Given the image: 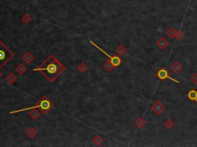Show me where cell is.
<instances>
[{
    "label": "cell",
    "mask_w": 197,
    "mask_h": 147,
    "mask_svg": "<svg viewBox=\"0 0 197 147\" xmlns=\"http://www.w3.org/2000/svg\"><path fill=\"white\" fill-rule=\"evenodd\" d=\"M65 70L64 66L53 55H50L39 67L33 69V71L41 72L50 82L54 81Z\"/></svg>",
    "instance_id": "6da1fadb"
},
{
    "label": "cell",
    "mask_w": 197,
    "mask_h": 147,
    "mask_svg": "<svg viewBox=\"0 0 197 147\" xmlns=\"http://www.w3.org/2000/svg\"><path fill=\"white\" fill-rule=\"evenodd\" d=\"M53 106L52 103H51L50 100L47 98L46 97H43L41 100L39 101L38 104H36L35 106H30V107H27V108H24V109H21V110H14V111H11L10 114H15V113H19V112H23V111H27V110H33L35 109V108H39L43 114H46L47 113L49 110L52 108V106Z\"/></svg>",
    "instance_id": "7a4b0ae2"
},
{
    "label": "cell",
    "mask_w": 197,
    "mask_h": 147,
    "mask_svg": "<svg viewBox=\"0 0 197 147\" xmlns=\"http://www.w3.org/2000/svg\"><path fill=\"white\" fill-rule=\"evenodd\" d=\"M14 56L13 52H11L4 43L0 41V69L2 68L5 65L10 61Z\"/></svg>",
    "instance_id": "3957f363"
},
{
    "label": "cell",
    "mask_w": 197,
    "mask_h": 147,
    "mask_svg": "<svg viewBox=\"0 0 197 147\" xmlns=\"http://www.w3.org/2000/svg\"><path fill=\"white\" fill-rule=\"evenodd\" d=\"M89 42H90L91 44H92V45L95 46L96 48H98L99 50L100 51V52H102V53L104 54V55H105L107 57H108V58H110V61H111V63L113 64V65L114 66V67H119V66L120 65L121 63H122V60H121V58H119V56H117V55H113V56H110V55H109V54L107 53V52H105V51H104L103 49L102 48H100L99 46L97 45V44H96V43L92 42V41H89Z\"/></svg>",
    "instance_id": "277c9868"
},
{
    "label": "cell",
    "mask_w": 197,
    "mask_h": 147,
    "mask_svg": "<svg viewBox=\"0 0 197 147\" xmlns=\"http://www.w3.org/2000/svg\"><path fill=\"white\" fill-rule=\"evenodd\" d=\"M156 77H157L159 80H162V81H164V80H166V79H170V80L175 82V83H180L179 80L170 77V73H169V72L165 68H160L159 71H158L157 73H156Z\"/></svg>",
    "instance_id": "5b68a950"
},
{
    "label": "cell",
    "mask_w": 197,
    "mask_h": 147,
    "mask_svg": "<svg viewBox=\"0 0 197 147\" xmlns=\"http://www.w3.org/2000/svg\"><path fill=\"white\" fill-rule=\"evenodd\" d=\"M166 107L165 105L160 100H156L153 103V106H151V110L157 116H159L160 114H162L166 110Z\"/></svg>",
    "instance_id": "8992f818"
},
{
    "label": "cell",
    "mask_w": 197,
    "mask_h": 147,
    "mask_svg": "<svg viewBox=\"0 0 197 147\" xmlns=\"http://www.w3.org/2000/svg\"><path fill=\"white\" fill-rule=\"evenodd\" d=\"M170 69H171L172 72H174L175 74H179V72H181L183 69V66L179 62V61H175L173 64L170 67Z\"/></svg>",
    "instance_id": "52a82bcc"
},
{
    "label": "cell",
    "mask_w": 197,
    "mask_h": 147,
    "mask_svg": "<svg viewBox=\"0 0 197 147\" xmlns=\"http://www.w3.org/2000/svg\"><path fill=\"white\" fill-rule=\"evenodd\" d=\"M156 46L159 48H160L161 50H163V49H165L166 48L168 47L169 42H168V41L166 39V38H159L157 41H156Z\"/></svg>",
    "instance_id": "ba28073f"
},
{
    "label": "cell",
    "mask_w": 197,
    "mask_h": 147,
    "mask_svg": "<svg viewBox=\"0 0 197 147\" xmlns=\"http://www.w3.org/2000/svg\"><path fill=\"white\" fill-rule=\"evenodd\" d=\"M187 97L188 99L191 101H195L197 103V91L196 90L193 89L187 93Z\"/></svg>",
    "instance_id": "9c48e42d"
},
{
    "label": "cell",
    "mask_w": 197,
    "mask_h": 147,
    "mask_svg": "<svg viewBox=\"0 0 197 147\" xmlns=\"http://www.w3.org/2000/svg\"><path fill=\"white\" fill-rule=\"evenodd\" d=\"M146 122L142 117H139V118L135 121V125H136L139 129H142V127H144V126H146Z\"/></svg>",
    "instance_id": "30bf717a"
},
{
    "label": "cell",
    "mask_w": 197,
    "mask_h": 147,
    "mask_svg": "<svg viewBox=\"0 0 197 147\" xmlns=\"http://www.w3.org/2000/svg\"><path fill=\"white\" fill-rule=\"evenodd\" d=\"M176 30L173 27H170L168 30L166 32V35H168L170 38H175V36H176Z\"/></svg>",
    "instance_id": "8fae6325"
},
{
    "label": "cell",
    "mask_w": 197,
    "mask_h": 147,
    "mask_svg": "<svg viewBox=\"0 0 197 147\" xmlns=\"http://www.w3.org/2000/svg\"><path fill=\"white\" fill-rule=\"evenodd\" d=\"M164 126H165V127H166L167 129L170 130L175 126V122L173 121L172 119L170 118V119H168L167 120H166L165 123H164Z\"/></svg>",
    "instance_id": "7c38bea8"
},
{
    "label": "cell",
    "mask_w": 197,
    "mask_h": 147,
    "mask_svg": "<svg viewBox=\"0 0 197 147\" xmlns=\"http://www.w3.org/2000/svg\"><path fill=\"white\" fill-rule=\"evenodd\" d=\"M116 52H117L120 55H123L126 53L127 49L125 46H123L122 44H120V45L117 48V49H116Z\"/></svg>",
    "instance_id": "4fadbf2b"
},
{
    "label": "cell",
    "mask_w": 197,
    "mask_h": 147,
    "mask_svg": "<svg viewBox=\"0 0 197 147\" xmlns=\"http://www.w3.org/2000/svg\"><path fill=\"white\" fill-rule=\"evenodd\" d=\"M104 68H105V70H106L107 72H111L113 69V68H114V66L113 65V64H112L111 61H110L109 60V61H106V63H105V65H104Z\"/></svg>",
    "instance_id": "5bb4252c"
},
{
    "label": "cell",
    "mask_w": 197,
    "mask_h": 147,
    "mask_svg": "<svg viewBox=\"0 0 197 147\" xmlns=\"http://www.w3.org/2000/svg\"><path fill=\"white\" fill-rule=\"evenodd\" d=\"M184 37V34L183 33V32L182 31H180V30H178V31H176V36H175V38H176V39L177 40H181Z\"/></svg>",
    "instance_id": "9a60e30c"
},
{
    "label": "cell",
    "mask_w": 197,
    "mask_h": 147,
    "mask_svg": "<svg viewBox=\"0 0 197 147\" xmlns=\"http://www.w3.org/2000/svg\"><path fill=\"white\" fill-rule=\"evenodd\" d=\"M190 80H191V81L193 82V83H194L195 84H196L197 86V73L195 74L194 75H193V77H191V79H190Z\"/></svg>",
    "instance_id": "2e32d148"
}]
</instances>
